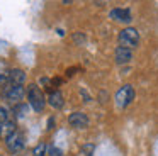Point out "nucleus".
<instances>
[{"instance_id": "obj_1", "label": "nucleus", "mask_w": 158, "mask_h": 156, "mask_svg": "<svg viewBox=\"0 0 158 156\" xmlns=\"http://www.w3.org/2000/svg\"><path fill=\"white\" fill-rule=\"evenodd\" d=\"M27 100H29L31 107L34 109L36 112H43V109H44V105H46V97H44V93H43L41 88L36 87V85H29Z\"/></svg>"}, {"instance_id": "obj_2", "label": "nucleus", "mask_w": 158, "mask_h": 156, "mask_svg": "<svg viewBox=\"0 0 158 156\" xmlns=\"http://www.w3.org/2000/svg\"><path fill=\"white\" fill-rule=\"evenodd\" d=\"M119 43L123 47H127V49L136 47L139 44V34L133 27H126V29H123L119 32Z\"/></svg>"}, {"instance_id": "obj_3", "label": "nucleus", "mask_w": 158, "mask_h": 156, "mask_svg": "<svg viewBox=\"0 0 158 156\" xmlns=\"http://www.w3.org/2000/svg\"><path fill=\"white\" fill-rule=\"evenodd\" d=\"M133 98H134L133 87H131V85H124V87H121L116 93V104L119 109H126L127 105L133 102Z\"/></svg>"}, {"instance_id": "obj_4", "label": "nucleus", "mask_w": 158, "mask_h": 156, "mask_svg": "<svg viewBox=\"0 0 158 156\" xmlns=\"http://www.w3.org/2000/svg\"><path fill=\"white\" fill-rule=\"evenodd\" d=\"M4 95L10 104H17L19 100H22L26 95V90L22 85H7L4 90Z\"/></svg>"}, {"instance_id": "obj_5", "label": "nucleus", "mask_w": 158, "mask_h": 156, "mask_svg": "<svg viewBox=\"0 0 158 156\" xmlns=\"http://www.w3.org/2000/svg\"><path fill=\"white\" fill-rule=\"evenodd\" d=\"M5 144H7V149L10 153H17V151H21L22 148H24V136L21 134V132H17L15 131L14 134L10 136V138H7L5 139Z\"/></svg>"}, {"instance_id": "obj_6", "label": "nucleus", "mask_w": 158, "mask_h": 156, "mask_svg": "<svg viewBox=\"0 0 158 156\" xmlns=\"http://www.w3.org/2000/svg\"><path fill=\"white\" fill-rule=\"evenodd\" d=\"M68 122H70V125L75 127V129H85V127H89V124H90L87 114H83V112H73V114H70Z\"/></svg>"}, {"instance_id": "obj_7", "label": "nucleus", "mask_w": 158, "mask_h": 156, "mask_svg": "<svg viewBox=\"0 0 158 156\" xmlns=\"http://www.w3.org/2000/svg\"><path fill=\"white\" fill-rule=\"evenodd\" d=\"M114 58H116V63L117 64H126L133 60V51L127 49V47H116V53H114Z\"/></svg>"}, {"instance_id": "obj_8", "label": "nucleus", "mask_w": 158, "mask_h": 156, "mask_svg": "<svg viewBox=\"0 0 158 156\" xmlns=\"http://www.w3.org/2000/svg\"><path fill=\"white\" fill-rule=\"evenodd\" d=\"M7 78H9V85H24L26 73L21 68H12V70H9Z\"/></svg>"}, {"instance_id": "obj_9", "label": "nucleus", "mask_w": 158, "mask_h": 156, "mask_svg": "<svg viewBox=\"0 0 158 156\" xmlns=\"http://www.w3.org/2000/svg\"><path fill=\"white\" fill-rule=\"evenodd\" d=\"M109 15H110V19L117 20V22H124V24L131 22V12L127 9H112Z\"/></svg>"}, {"instance_id": "obj_10", "label": "nucleus", "mask_w": 158, "mask_h": 156, "mask_svg": "<svg viewBox=\"0 0 158 156\" xmlns=\"http://www.w3.org/2000/svg\"><path fill=\"white\" fill-rule=\"evenodd\" d=\"M48 104L51 105L53 109H61L63 105H65V100H63L61 92H60V90L51 92V93H49V97H48Z\"/></svg>"}, {"instance_id": "obj_11", "label": "nucleus", "mask_w": 158, "mask_h": 156, "mask_svg": "<svg viewBox=\"0 0 158 156\" xmlns=\"http://www.w3.org/2000/svg\"><path fill=\"white\" fill-rule=\"evenodd\" d=\"M15 132V122L14 121H7L4 122V124H0V138H10L12 134Z\"/></svg>"}, {"instance_id": "obj_12", "label": "nucleus", "mask_w": 158, "mask_h": 156, "mask_svg": "<svg viewBox=\"0 0 158 156\" xmlns=\"http://www.w3.org/2000/svg\"><path fill=\"white\" fill-rule=\"evenodd\" d=\"M27 112H29V107L26 104H17L14 107V114H15V117H19V119L26 117V114H27Z\"/></svg>"}, {"instance_id": "obj_13", "label": "nucleus", "mask_w": 158, "mask_h": 156, "mask_svg": "<svg viewBox=\"0 0 158 156\" xmlns=\"http://www.w3.org/2000/svg\"><path fill=\"white\" fill-rule=\"evenodd\" d=\"M44 153H46V144H44V142L38 144L34 149H32V154H34V156H44Z\"/></svg>"}, {"instance_id": "obj_14", "label": "nucleus", "mask_w": 158, "mask_h": 156, "mask_svg": "<svg viewBox=\"0 0 158 156\" xmlns=\"http://www.w3.org/2000/svg\"><path fill=\"white\" fill-rule=\"evenodd\" d=\"M7 121H10V114L5 107H0V124H4Z\"/></svg>"}, {"instance_id": "obj_15", "label": "nucleus", "mask_w": 158, "mask_h": 156, "mask_svg": "<svg viewBox=\"0 0 158 156\" xmlns=\"http://www.w3.org/2000/svg\"><path fill=\"white\" fill-rule=\"evenodd\" d=\"M94 149H95V146H94V144H85V146H82V151L85 153L87 156H92Z\"/></svg>"}, {"instance_id": "obj_16", "label": "nucleus", "mask_w": 158, "mask_h": 156, "mask_svg": "<svg viewBox=\"0 0 158 156\" xmlns=\"http://www.w3.org/2000/svg\"><path fill=\"white\" fill-rule=\"evenodd\" d=\"M48 153H49V156H63V153H61V149H58V148H55V146H51V148L48 149Z\"/></svg>"}, {"instance_id": "obj_17", "label": "nucleus", "mask_w": 158, "mask_h": 156, "mask_svg": "<svg viewBox=\"0 0 158 156\" xmlns=\"http://www.w3.org/2000/svg\"><path fill=\"white\" fill-rule=\"evenodd\" d=\"M7 64H5L4 60H0V76H7Z\"/></svg>"}, {"instance_id": "obj_18", "label": "nucleus", "mask_w": 158, "mask_h": 156, "mask_svg": "<svg viewBox=\"0 0 158 156\" xmlns=\"http://www.w3.org/2000/svg\"><path fill=\"white\" fill-rule=\"evenodd\" d=\"M53 124H55V117H49V121H48V129H53Z\"/></svg>"}]
</instances>
